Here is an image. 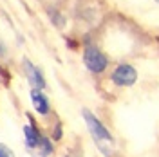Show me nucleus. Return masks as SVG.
I'll return each mask as SVG.
<instances>
[{
    "instance_id": "7",
    "label": "nucleus",
    "mask_w": 159,
    "mask_h": 157,
    "mask_svg": "<svg viewBox=\"0 0 159 157\" xmlns=\"http://www.w3.org/2000/svg\"><path fill=\"white\" fill-rule=\"evenodd\" d=\"M38 148H40V154H42L43 157H47V155H51V154H52V145H51V141L47 137H42V139H40Z\"/></svg>"
},
{
    "instance_id": "4",
    "label": "nucleus",
    "mask_w": 159,
    "mask_h": 157,
    "mask_svg": "<svg viewBox=\"0 0 159 157\" xmlns=\"http://www.w3.org/2000/svg\"><path fill=\"white\" fill-rule=\"evenodd\" d=\"M24 72H25V78L29 79V83L34 88H45V78L43 74L40 72V69L36 65H33L29 60H24Z\"/></svg>"
},
{
    "instance_id": "8",
    "label": "nucleus",
    "mask_w": 159,
    "mask_h": 157,
    "mask_svg": "<svg viewBox=\"0 0 159 157\" xmlns=\"http://www.w3.org/2000/svg\"><path fill=\"white\" fill-rule=\"evenodd\" d=\"M0 157H15V154H13V150L9 146L0 143Z\"/></svg>"
},
{
    "instance_id": "5",
    "label": "nucleus",
    "mask_w": 159,
    "mask_h": 157,
    "mask_svg": "<svg viewBox=\"0 0 159 157\" xmlns=\"http://www.w3.org/2000/svg\"><path fill=\"white\" fill-rule=\"evenodd\" d=\"M31 101H33V107H34V110L38 112V114H42V116H47L49 114V99H47V96L40 90V88H33L31 90Z\"/></svg>"
},
{
    "instance_id": "1",
    "label": "nucleus",
    "mask_w": 159,
    "mask_h": 157,
    "mask_svg": "<svg viewBox=\"0 0 159 157\" xmlns=\"http://www.w3.org/2000/svg\"><path fill=\"white\" fill-rule=\"evenodd\" d=\"M81 114H83V119L87 123V128H89V132H90V136H92V139H94L98 150L103 155L110 157L114 154V137L110 136V132L107 130V127L92 112H89L87 108H83Z\"/></svg>"
},
{
    "instance_id": "2",
    "label": "nucleus",
    "mask_w": 159,
    "mask_h": 157,
    "mask_svg": "<svg viewBox=\"0 0 159 157\" xmlns=\"http://www.w3.org/2000/svg\"><path fill=\"white\" fill-rule=\"evenodd\" d=\"M83 61H85V65H87V69L90 72H103V70L107 69V65H109V60L107 56L98 49V47H94V45H87L85 51H83Z\"/></svg>"
},
{
    "instance_id": "6",
    "label": "nucleus",
    "mask_w": 159,
    "mask_h": 157,
    "mask_svg": "<svg viewBox=\"0 0 159 157\" xmlns=\"http://www.w3.org/2000/svg\"><path fill=\"white\" fill-rule=\"evenodd\" d=\"M24 136H25V145H27V148H38L42 136H40V132L33 125H25L24 127Z\"/></svg>"
},
{
    "instance_id": "3",
    "label": "nucleus",
    "mask_w": 159,
    "mask_h": 157,
    "mask_svg": "<svg viewBox=\"0 0 159 157\" xmlns=\"http://www.w3.org/2000/svg\"><path fill=\"white\" fill-rule=\"evenodd\" d=\"M136 79H138V70L132 65H127V63L119 65L118 69L112 72V81L119 87H132L136 83Z\"/></svg>"
}]
</instances>
